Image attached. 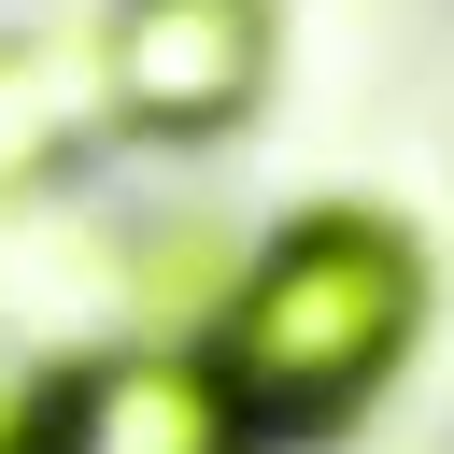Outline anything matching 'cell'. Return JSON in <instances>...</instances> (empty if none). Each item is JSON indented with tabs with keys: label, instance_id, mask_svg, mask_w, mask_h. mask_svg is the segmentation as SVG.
Wrapping results in <instances>:
<instances>
[{
	"label": "cell",
	"instance_id": "1",
	"mask_svg": "<svg viewBox=\"0 0 454 454\" xmlns=\"http://www.w3.org/2000/svg\"><path fill=\"white\" fill-rule=\"evenodd\" d=\"M411 326H426L411 227H383V213H298L284 241L241 255L213 369H227V397L255 426H326V411H355L411 355Z\"/></svg>",
	"mask_w": 454,
	"mask_h": 454
},
{
	"label": "cell",
	"instance_id": "5",
	"mask_svg": "<svg viewBox=\"0 0 454 454\" xmlns=\"http://www.w3.org/2000/svg\"><path fill=\"white\" fill-rule=\"evenodd\" d=\"M43 397H57V369L0 340V454H43Z\"/></svg>",
	"mask_w": 454,
	"mask_h": 454
},
{
	"label": "cell",
	"instance_id": "2",
	"mask_svg": "<svg viewBox=\"0 0 454 454\" xmlns=\"http://www.w3.org/2000/svg\"><path fill=\"white\" fill-rule=\"evenodd\" d=\"M270 85V0H114L99 14V99L156 142L227 128Z\"/></svg>",
	"mask_w": 454,
	"mask_h": 454
},
{
	"label": "cell",
	"instance_id": "3",
	"mask_svg": "<svg viewBox=\"0 0 454 454\" xmlns=\"http://www.w3.org/2000/svg\"><path fill=\"white\" fill-rule=\"evenodd\" d=\"M255 411L227 397V369L199 340H128V355H85L57 369L43 397V454H241Z\"/></svg>",
	"mask_w": 454,
	"mask_h": 454
},
{
	"label": "cell",
	"instance_id": "4",
	"mask_svg": "<svg viewBox=\"0 0 454 454\" xmlns=\"http://www.w3.org/2000/svg\"><path fill=\"white\" fill-rule=\"evenodd\" d=\"M71 142V57L57 43H0V199H28Z\"/></svg>",
	"mask_w": 454,
	"mask_h": 454
}]
</instances>
